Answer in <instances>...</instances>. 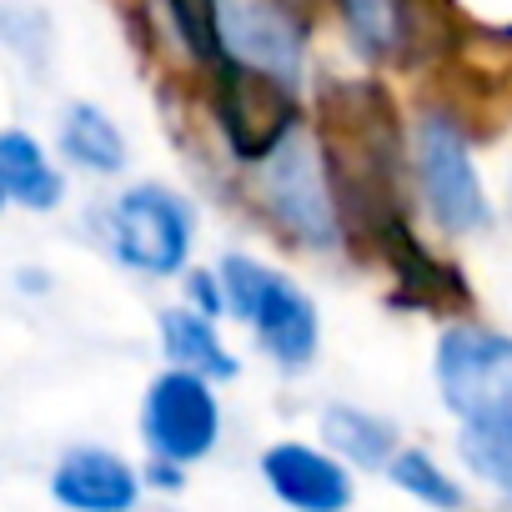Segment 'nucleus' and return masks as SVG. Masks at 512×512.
Listing matches in <instances>:
<instances>
[{"mask_svg": "<svg viewBox=\"0 0 512 512\" xmlns=\"http://www.w3.org/2000/svg\"><path fill=\"white\" fill-rule=\"evenodd\" d=\"M6 206H11V201H6V191H0V216H6Z\"/></svg>", "mask_w": 512, "mask_h": 512, "instance_id": "obj_19", "label": "nucleus"}, {"mask_svg": "<svg viewBox=\"0 0 512 512\" xmlns=\"http://www.w3.org/2000/svg\"><path fill=\"white\" fill-rule=\"evenodd\" d=\"M176 282H181V302H186V307H196V312H206V317H226L216 267H186Z\"/></svg>", "mask_w": 512, "mask_h": 512, "instance_id": "obj_18", "label": "nucleus"}, {"mask_svg": "<svg viewBox=\"0 0 512 512\" xmlns=\"http://www.w3.org/2000/svg\"><path fill=\"white\" fill-rule=\"evenodd\" d=\"M262 477L272 497H282L292 512H347L352 507V472L337 452L312 442H272L262 452Z\"/></svg>", "mask_w": 512, "mask_h": 512, "instance_id": "obj_9", "label": "nucleus"}, {"mask_svg": "<svg viewBox=\"0 0 512 512\" xmlns=\"http://www.w3.org/2000/svg\"><path fill=\"white\" fill-rule=\"evenodd\" d=\"M317 432H322V447L337 452L347 467H387V457L397 452V427L352 402H327L317 417Z\"/></svg>", "mask_w": 512, "mask_h": 512, "instance_id": "obj_15", "label": "nucleus"}, {"mask_svg": "<svg viewBox=\"0 0 512 512\" xmlns=\"http://www.w3.org/2000/svg\"><path fill=\"white\" fill-rule=\"evenodd\" d=\"M141 437L156 462L191 467L221 442V397L216 382L186 367H166L146 382L141 397Z\"/></svg>", "mask_w": 512, "mask_h": 512, "instance_id": "obj_7", "label": "nucleus"}, {"mask_svg": "<svg viewBox=\"0 0 512 512\" xmlns=\"http://www.w3.org/2000/svg\"><path fill=\"white\" fill-rule=\"evenodd\" d=\"M221 51L226 61L302 86L312 66L307 0H221Z\"/></svg>", "mask_w": 512, "mask_h": 512, "instance_id": "obj_8", "label": "nucleus"}, {"mask_svg": "<svg viewBox=\"0 0 512 512\" xmlns=\"http://www.w3.org/2000/svg\"><path fill=\"white\" fill-rule=\"evenodd\" d=\"M0 191L11 206L31 211V216H51L66 206L71 181L61 156L26 126H0Z\"/></svg>", "mask_w": 512, "mask_h": 512, "instance_id": "obj_11", "label": "nucleus"}, {"mask_svg": "<svg viewBox=\"0 0 512 512\" xmlns=\"http://www.w3.org/2000/svg\"><path fill=\"white\" fill-rule=\"evenodd\" d=\"M407 171L427 221L442 236H477L492 226V196L477 171L472 141L447 111H422L407 136Z\"/></svg>", "mask_w": 512, "mask_h": 512, "instance_id": "obj_5", "label": "nucleus"}, {"mask_svg": "<svg viewBox=\"0 0 512 512\" xmlns=\"http://www.w3.org/2000/svg\"><path fill=\"white\" fill-rule=\"evenodd\" d=\"M156 342L166 352V367H186L211 382H231L241 372V357L221 337V317H206L186 302H166L156 312Z\"/></svg>", "mask_w": 512, "mask_h": 512, "instance_id": "obj_13", "label": "nucleus"}, {"mask_svg": "<svg viewBox=\"0 0 512 512\" xmlns=\"http://www.w3.org/2000/svg\"><path fill=\"white\" fill-rule=\"evenodd\" d=\"M457 452H462V462H467L487 487L512 492V417L462 427V432H457Z\"/></svg>", "mask_w": 512, "mask_h": 512, "instance_id": "obj_16", "label": "nucleus"}, {"mask_svg": "<svg viewBox=\"0 0 512 512\" xmlns=\"http://www.w3.org/2000/svg\"><path fill=\"white\" fill-rule=\"evenodd\" d=\"M56 156L66 171H81L91 181H116L131 166V141L121 121L101 101H66L56 116Z\"/></svg>", "mask_w": 512, "mask_h": 512, "instance_id": "obj_12", "label": "nucleus"}, {"mask_svg": "<svg viewBox=\"0 0 512 512\" xmlns=\"http://www.w3.org/2000/svg\"><path fill=\"white\" fill-rule=\"evenodd\" d=\"M86 226L111 267L141 282H176L191 267L201 211L166 181H126L91 206Z\"/></svg>", "mask_w": 512, "mask_h": 512, "instance_id": "obj_2", "label": "nucleus"}, {"mask_svg": "<svg viewBox=\"0 0 512 512\" xmlns=\"http://www.w3.org/2000/svg\"><path fill=\"white\" fill-rule=\"evenodd\" d=\"M382 472H387L407 497H417V502H427V507H442V512H457V507H462V487H457L422 447H397Z\"/></svg>", "mask_w": 512, "mask_h": 512, "instance_id": "obj_17", "label": "nucleus"}, {"mask_svg": "<svg viewBox=\"0 0 512 512\" xmlns=\"http://www.w3.org/2000/svg\"><path fill=\"white\" fill-rule=\"evenodd\" d=\"M236 176H241V201L256 211V221L277 241L312 251V256H337L342 246H352L312 121L302 131H292L272 156H262Z\"/></svg>", "mask_w": 512, "mask_h": 512, "instance_id": "obj_1", "label": "nucleus"}, {"mask_svg": "<svg viewBox=\"0 0 512 512\" xmlns=\"http://www.w3.org/2000/svg\"><path fill=\"white\" fill-rule=\"evenodd\" d=\"M332 16L367 66H392L412 51V0H332Z\"/></svg>", "mask_w": 512, "mask_h": 512, "instance_id": "obj_14", "label": "nucleus"}, {"mask_svg": "<svg viewBox=\"0 0 512 512\" xmlns=\"http://www.w3.org/2000/svg\"><path fill=\"white\" fill-rule=\"evenodd\" d=\"M51 497L71 512H131L141 477L126 457L106 447H71L51 472Z\"/></svg>", "mask_w": 512, "mask_h": 512, "instance_id": "obj_10", "label": "nucleus"}, {"mask_svg": "<svg viewBox=\"0 0 512 512\" xmlns=\"http://www.w3.org/2000/svg\"><path fill=\"white\" fill-rule=\"evenodd\" d=\"M432 382L462 427L512 417V332L477 322L442 327L432 347Z\"/></svg>", "mask_w": 512, "mask_h": 512, "instance_id": "obj_6", "label": "nucleus"}, {"mask_svg": "<svg viewBox=\"0 0 512 512\" xmlns=\"http://www.w3.org/2000/svg\"><path fill=\"white\" fill-rule=\"evenodd\" d=\"M216 277H221V302L236 327L256 342L277 372H307L322 352V312L317 297L277 262L256 251H221L216 256Z\"/></svg>", "mask_w": 512, "mask_h": 512, "instance_id": "obj_3", "label": "nucleus"}, {"mask_svg": "<svg viewBox=\"0 0 512 512\" xmlns=\"http://www.w3.org/2000/svg\"><path fill=\"white\" fill-rule=\"evenodd\" d=\"M201 81H206V121L216 131L221 156L236 171L272 156L292 131L312 121L302 106V86L277 81L267 71H251L241 61H221Z\"/></svg>", "mask_w": 512, "mask_h": 512, "instance_id": "obj_4", "label": "nucleus"}]
</instances>
